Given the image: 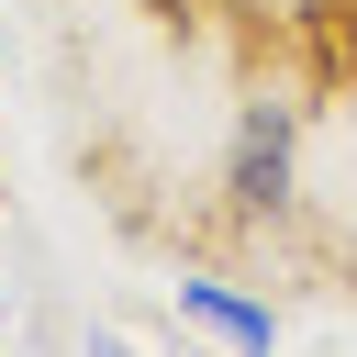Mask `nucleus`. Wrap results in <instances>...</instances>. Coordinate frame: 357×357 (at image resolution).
Masks as SVG:
<instances>
[{
	"label": "nucleus",
	"mask_w": 357,
	"mask_h": 357,
	"mask_svg": "<svg viewBox=\"0 0 357 357\" xmlns=\"http://www.w3.org/2000/svg\"><path fill=\"white\" fill-rule=\"evenodd\" d=\"M178 312H190L201 335H223L234 357H268V346H279V324H268L245 290H223V279H178Z\"/></svg>",
	"instance_id": "2"
},
{
	"label": "nucleus",
	"mask_w": 357,
	"mask_h": 357,
	"mask_svg": "<svg viewBox=\"0 0 357 357\" xmlns=\"http://www.w3.org/2000/svg\"><path fill=\"white\" fill-rule=\"evenodd\" d=\"M223 190H234V212H245V223H279V212H290V100H245Z\"/></svg>",
	"instance_id": "1"
}]
</instances>
